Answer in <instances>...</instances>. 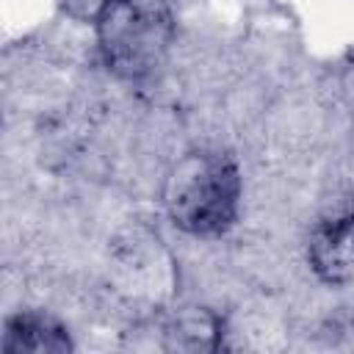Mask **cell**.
Instances as JSON below:
<instances>
[{
  "label": "cell",
  "mask_w": 354,
  "mask_h": 354,
  "mask_svg": "<svg viewBox=\"0 0 354 354\" xmlns=\"http://www.w3.org/2000/svg\"><path fill=\"white\" fill-rule=\"evenodd\" d=\"M22 351L64 354V351H72V337L58 318L47 313L25 310L11 315L3 332V354H22Z\"/></svg>",
  "instance_id": "obj_4"
},
{
  "label": "cell",
  "mask_w": 354,
  "mask_h": 354,
  "mask_svg": "<svg viewBox=\"0 0 354 354\" xmlns=\"http://www.w3.org/2000/svg\"><path fill=\"white\" fill-rule=\"evenodd\" d=\"M307 260L326 285H354V213H343L315 227L307 243Z\"/></svg>",
  "instance_id": "obj_3"
},
{
  "label": "cell",
  "mask_w": 354,
  "mask_h": 354,
  "mask_svg": "<svg viewBox=\"0 0 354 354\" xmlns=\"http://www.w3.org/2000/svg\"><path fill=\"white\" fill-rule=\"evenodd\" d=\"M113 0H64V11L75 19H88L97 22V17L111 6Z\"/></svg>",
  "instance_id": "obj_5"
},
{
  "label": "cell",
  "mask_w": 354,
  "mask_h": 354,
  "mask_svg": "<svg viewBox=\"0 0 354 354\" xmlns=\"http://www.w3.org/2000/svg\"><path fill=\"white\" fill-rule=\"evenodd\" d=\"M94 25L102 64L130 83L152 77L166 64L177 30L166 0H113Z\"/></svg>",
  "instance_id": "obj_2"
},
{
  "label": "cell",
  "mask_w": 354,
  "mask_h": 354,
  "mask_svg": "<svg viewBox=\"0 0 354 354\" xmlns=\"http://www.w3.org/2000/svg\"><path fill=\"white\" fill-rule=\"evenodd\" d=\"M163 207L171 224L196 238L224 235L241 210V169L221 152L183 155L163 185Z\"/></svg>",
  "instance_id": "obj_1"
}]
</instances>
